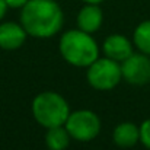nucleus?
<instances>
[{
    "label": "nucleus",
    "instance_id": "4",
    "mask_svg": "<svg viewBox=\"0 0 150 150\" xmlns=\"http://www.w3.org/2000/svg\"><path fill=\"white\" fill-rule=\"evenodd\" d=\"M86 76L92 88L98 91H111L122 79L121 64L109 57L105 58L98 57L91 66H88Z\"/></svg>",
    "mask_w": 150,
    "mask_h": 150
},
{
    "label": "nucleus",
    "instance_id": "3",
    "mask_svg": "<svg viewBox=\"0 0 150 150\" xmlns=\"http://www.w3.org/2000/svg\"><path fill=\"white\" fill-rule=\"evenodd\" d=\"M32 114L42 127L51 128L66 124L70 108L61 95L55 92H42L32 100Z\"/></svg>",
    "mask_w": 150,
    "mask_h": 150
},
{
    "label": "nucleus",
    "instance_id": "5",
    "mask_svg": "<svg viewBox=\"0 0 150 150\" xmlns=\"http://www.w3.org/2000/svg\"><path fill=\"white\" fill-rule=\"evenodd\" d=\"M64 127L71 139L79 142H91L100 131V121L98 115L89 109H79L70 112Z\"/></svg>",
    "mask_w": 150,
    "mask_h": 150
},
{
    "label": "nucleus",
    "instance_id": "6",
    "mask_svg": "<svg viewBox=\"0 0 150 150\" xmlns=\"http://www.w3.org/2000/svg\"><path fill=\"white\" fill-rule=\"evenodd\" d=\"M121 74L131 85L143 86L150 83V57L144 52H133L121 63Z\"/></svg>",
    "mask_w": 150,
    "mask_h": 150
},
{
    "label": "nucleus",
    "instance_id": "15",
    "mask_svg": "<svg viewBox=\"0 0 150 150\" xmlns=\"http://www.w3.org/2000/svg\"><path fill=\"white\" fill-rule=\"evenodd\" d=\"M6 10H7V4L4 0H0V19L6 15Z\"/></svg>",
    "mask_w": 150,
    "mask_h": 150
},
{
    "label": "nucleus",
    "instance_id": "14",
    "mask_svg": "<svg viewBox=\"0 0 150 150\" xmlns=\"http://www.w3.org/2000/svg\"><path fill=\"white\" fill-rule=\"evenodd\" d=\"M6 1V4H7V7H13V9H18V7H23L29 0H4Z\"/></svg>",
    "mask_w": 150,
    "mask_h": 150
},
{
    "label": "nucleus",
    "instance_id": "11",
    "mask_svg": "<svg viewBox=\"0 0 150 150\" xmlns=\"http://www.w3.org/2000/svg\"><path fill=\"white\" fill-rule=\"evenodd\" d=\"M70 139H71L70 133L63 125L47 128L45 143L50 150H66L70 143Z\"/></svg>",
    "mask_w": 150,
    "mask_h": 150
},
{
    "label": "nucleus",
    "instance_id": "8",
    "mask_svg": "<svg viewBox=\"0 0 150 150\" xmlns=\"http://www.w3.org/2000/svg\"><path fill=\"white\" fill-rule=\"evenodd\" d=\"M102 48H103V52L106 54V57H109L118 63H122L125 58H128L133 54V45H131L130 40L120 34L109 35L103 41Z\"/></svg>",
    "mask_w": 150,
    "mask_h": 150
},
{
    "label": "nucleus",
    "instance_id": "13",
    "mask_svg": "<svg viewBox=\"0 0 150 150\" xmlns=\"http://www.w3.org/2000/svg\"><path fill=\"white\" fill-rule=\"evenodd\" d=\"M140 142L150 150V118L140 125Z\"/></svg>",
    "mask_w": 150,
    "mask_h": 150
},
{
    "label": "nucleus",
    "instance_id": "16",
    "mask_svg": "<svg viewBox=\"0 0 150 150\" xmlns=\"http://www.w3.org/2000/svg\"><path fill=\"white\" fill-rule=\"evenodd\" d=\"M83 1H86V3H93V4H99L100 1H103V0H83Z\"/></svg>",
    "mask_w": 150,
    "mask_h": 150
},
{
    "label": "nucleus",
    "instance_id": "7",
    "mask_svg": "<svg viewBox=\"0 0 150 150\" xmlns=\"http://www.w3.org/2000/svg\"><path fill=\"white\" fill-rule=\"evenodd\" d=\"M26 31L22 23L3 22L0 23V48L3 50H16L23 45L26 40Z\"/></svg>",
    "mask_w": 150,
    "mask_h": 150
},
{
    "label": "nucleus",
    "instance_id": "1",
    "mask_svg": "<svg viewBox=\"0 0 150 150\" xmlns=\"http://www.w3.org/2000/svg\"><path fill=\"white\" fill-rule=\"evenodd\" d=\"M26 34L37 38L55 35L63 25V10L55 0H29L21 12Z\"/></svg>",
    "mask_w": 150,
    "mask_h": 150
},
{
    "label": "nucleus",
    "instance_id": "12",
    "mask_svg": "<svg viewBox=\"0 0 150 150\" xmlns=\"http://www.w3.org/2000/svg\"><path fill=\"white\" fill-rule=\"evenodd\" d=\"M133 41L136 47L140 50V52H144L150 55V21L142 22L133 35Z\"/></svg>",
    "mask_w": 150,
    "mask_h": 150
},
{
    "label": "nucleus",
    "instance_id": "2",
    "mask_svg": "<svg viewBox=\"0 0 150 150\" xmlns=\"http://www.w3.org/2000/svg\"><path fill=\"white\" fill-rule=\"evenodd\" d=\"M60 52L67 63L76 67H88L99 57L98 44L91 34L82 29H71L61 35Z\"/></svg>",
    "mask_w": 150,
    "mask_h": 150
},
{
    "label": "nucleus",
    "instance_id": "10",
    "mask_svg": "<svg viewBox=\"0 0 150 150\" xmlns=\"http://www.w3.org/2000/svg\"><path fill=\"white\" fill-rule=\"evenodd\" d=\"M112 139L114 143L122 149L133 147L140 140V127H137L134 122H121L115 127Z\"/></svg>",
    "mask_w": 150,
    "mask_h": 150
},
{
    "label": "nucleus",
    "instance_id": "9",
    "mask_svg": "<svg viewBox=\"0 0 150 150\" xmlns=\"http://www.w3.org/2000/svg\"><path fill=\"white\" fill-rule=\"evenodd\" d=\"M102 21L103 13L99 6L93 3H86V6H83L77 13V26L88 34L96 32L102 25Z\"/></svg>",
    "mask_w": 150,
    "mask_h": 150
}]
</instances>
